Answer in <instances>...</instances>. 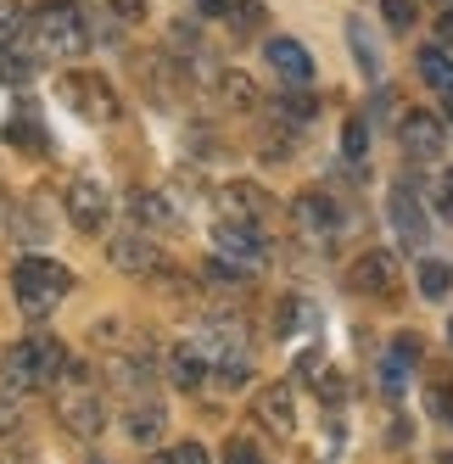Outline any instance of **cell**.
I'll return each mask as SVG.
<instances>
[{
    "label": "cell",
    "mask_w": 453,
    "mask_h": 464,
    "mask_svg": "<svg viewBox=\"0 0 453 464\" xmlns=\"http://www.w3.org/2000/svg\"><path fill=\"white\" fill-rule=\"evenodd\" d=\"M347 40H352V51H359V68H364V73L375 79V73H381V51H375V40H370V28H364L359 17L347 23Z\"/></svg>",
    "instance_id": "cell-20"
},
{
    "label": "cell",
    "mask_w": 453,
    "mask_h": 464,
    "mask_svg": "<svg viewBox=\"0 0 453 464\" xmlns=\"http://www.w3.org/2000/svg\"><path fill=\"white\" fill-rule=\"evenodd\" d=\"M112 17H123V23H140V17H146V0H112Z\"/></svg>",
    "instance_id": "cell-32"
},
{
    "label": "cell",
    "mask_w": 453,
    "mask_h": 464,
    "mask_svg": "<svg viewBox=\"0 0 453 464\" xmlns=\"http://www.w3.org/2000/svg\"><path fill=\"white\" fill-rule=\"evenodd\" d=\"M257 420H264L275 437H291V430H297V397H291L285 381H275V386L257 392Z\"/></svg>",
    "instance_id": "cell-14"
},
{
    "label": "cell",
    "mask_w": 453,
    "mask_h": 464,
    "mask_svg": "<svg viewBox=\"0 0 453 464\" xmlns=\"http://www.w3.org/2000/svg\"><path fill=\"white\" fill-rule=\"evenodd\" d=\"M280 118L308 123V118H313V95H285V102H280Z\"/></svg>",
    "instance_id": "cell-28"
},
{
    "label": "cell",
    "mask_w": 453,
    "mask_h": 464,
    "mask_svg": "<svg viewBox=\"0 0 453 464\" xmlns=\"http://www.w3.org/2000/svg\"><path fill=\"white\" fill-rule=\"evenodd\" d=\"M17 425H23V414L6 403V397H0V437H6V430H17Z\"/></svg>",
    "instance_id": "cell-35"
},
{
    "label": "cell",
    "mask_w": 453,
    "mask_h": 464,
    "mask_svg": "<svg viewBox=\"0 0 453 464\" xmlns=\"http://www.w3.org/2000/svg\"><path fill=\"white\" fill-rule=\"evenodd\" d=\"M269 68L285 79V84H308L313 79V56H308V45H297V40H269Z\"/></svg>",
    "instance_id": "cell-17"
},
{
    "label": "cell",
    "mask_w": 453,
    "mask_h": 464,
    "mask_svg": "<svg viewBox=\"0 0 453 464\" xmlns=\"http://www.w3.org/2000/svg\"><path fill=\"white\" fill-rule=\"evenodd\" d=\"M342 151H347V157H364V118H352V123H347Z\"/></svg>",
    "instance_id": "cell-30"
},
{
    "label": "cell",
    "mask_w": 453,
    "mask_h": 464,
    "mask_svg": "<svg viewBox=\"0 0 453 464\" xmlns=\"http://www.w3.org/2000/svg\"><path fill=\"white\" fill-rule=\"evenodd\" d=\"M62 213H68V224L84 229V236H101L107 229V190L95 179H68V190H62Z\"/></svg>",
    "instance_id": "cell-7"
},
{
    "label": "cell",
    "mask_w": 453,
    "mask_h": 464,
    "mask_svg": "<svg viewBox=\"0 0 453 464\" xmlns=\"http://www.w3.org/2000/svg\"><path fill=\"white\" fill-rule=\"evenodd\" d=\"M12 291H17V308L28 319H45L62 296L73 291V269H68V263H51V257H17Z\"/></svg>",
    "instance_id": "cell-4"
},
{
    "label": "cell",
    "mask_w": 453,
    "mask_h": 464,
    "mask_svg": "<svg viewBox=\"0 0 453 464\" xmlns=\"http://www.w3.org/2000/svg\"><path fill=\"white\" fill-rule=\"evenodd\" d=\"M437 45H448V51H453V6L437 17Z\"/></svg>",
    "instance_id": "cell-36"
},
{
    "label": "cell",
    "mask_w": 453,
    "mask_h": 464,
    "mask_svg": "<svg viewBox=\"0 0 453 464\" xmlns=\"http://www.w3.org/2000/svg\"><path fill=\"white\" fill-rule=\"evenodd\" d=\"M56 420L73 430V437H101L107 430V386L90 363L68 358V370L56 375Z\"/></svg>",
    "instance_id": "cell-1"
},
{
    "label": "cell",
    "mask_w": 453,
    "mask_h": 464,
    "mask_svg": "<svg viewBox=\"0 0 453 464\" xmlns=\"http://www.w3.org/2000/svg\"><path fill=\"white\" fill-rule=\"evenodd\" d=\"M207 375H213V363H207V353H202L197 342H179V347L169 353V381H174L179 392H202Z\"/></svg>",
    "instance_id": "cell-15"
},
{
    "label": "cell",
    "mask_w": 453,
    "mask_h": 464,
    "mask_svg": "<svg viewBox=\"0 0 453 464\" xmlns=\"http://www.w3.org/2000/svg\"><path fill=\"white\" fill-rule=\"evenodd\" d=\"M448 291H453V269L437 263V257H426V263H419V296H431V303H437V296H448Z\"/></svg>",
    "instance_id": "cell-19"
},
{
    "label": "cell",
    "mask_w": 453,
    "mask_h": 464,
    "mask_svg": "<svg viewBox=\"0 0 453 464\" xmlns=\"http://www.w3.org/2000/svg\"><path fill=\"white\" fill-rule=\"evenodd\" d=\"M218 90H224V102H230V107H252L257 102V90H252L246 73H218Z\"/></svg>",
    "instance_id": "cell-22"
},
{
    "label": "cell",
    "mask_w": 453,
    "mask_h": 464,
    "mask_svg": "<svg viewBox=\"0 0 453 464\" xmlns=\"http://www.w3.org/2000/svg\"><path fill=\"white\" fill-rule=\"evenodd\" d=\"M213 246H218V257L241 263L246 275L269 263V241H264V229H257V224H241V218H218V224H213Z\"/></svg>",
    "instance_id": "cell-5"
},
{
    "label": "cell",
    "mask_w": 453,
    "mask_h": 464,
    "mask_svg": "<svg viewBox=\"0 0 453 464\" xmlns=\"http://www.w3.org/2000/svg\"><path fill=\"white\" fill-rule=\"evenodd\" d=\"M129 213H135V224L146 229V236H169V229H179V213L163 190H135L129 196Z\"/></svg>",
    "instance_id": "cell-13"
},
{
    "label": "cell",
    "mask_w": 453,
    "mask_h": 464,
    "mask_svg": "<svg viewBox=\"0 0 453 464\" xmlns=\"http://www.w3.org/2000/svg\"><path fill=\"white\" fill-rule=\"evenodd\" d=\"M398 140H403V151H409V157H419V162H437V157H442V123H437L431 112H403V123H398Z\"/></svg>",
    "instance_id": "cell-12"
},
{
    "label": "cell",
    "mask_w": 453,
    "mask_h": 464,
    "mask_svg": "<svg viewBox=\"0 0 453 464\" xmlns=\"http://www.w3.org/2000/svg\"><path fill=\"white\" fill-rule=\"evenodd\" d=\"M62 102H68L84 123H112V112H118L107 79H95V73H73V79H62Z\"/></svg>",
    "instance_id": "cell-8"
},
{
    "label": "cell",
    "mask_w": 453,
    "mask_h": 464,
    "mask_svg": "<svg viewBox=\"0 0 453 464\" xmlns=\"http://www.w3.org/2000/svg\"><path fill=\"white\" fill-rule=\"evenodd\" d=\"M392 358H398V363H414V358H419V336H398V342H392Z\"/></svg>",
    "instance_id": "cell-33"
},
{
    "label": "cell",
    "mask_w": 453,
    "mask_h": 464,
    "mask_svg": "<svg viewBox=\"0 0 453 464\" xmlns=\"http://www.w3.org/2000/svg\"><path fill=\"white\" fill-rule=\"evenodd\" d=\"M197 12H202V17H230L236 0H197Z\"/></svg>",
    "instance_id": "cell-34"
},
{
    "label": "cell",
    "mask_w": 453,
    "mask_h": 464,
    "mask_svg": "<svg viewBox=\"0 0 453 464\" xmlns=\"http://www.w3.org/2000/svg\"><path fill=\"white\" fill-rule=\"evenodd\" d=\"M0 79H6V84H23V79H28V62H17V56L0 51Z\"/></svg>",
    "instance_id": "cell-31"
},
{
    "label": "cell",
    "mask_w": 453,
    "mask_h": 464,
    "mask_svg": "<svg viewBox=\"0 0 453 464\" xmlns=\"http://www.w3.org/2000/svg\"><path fill=\"white\" fill-rule=\"evenodd\" d=\"M62 370H68V347L56 336H45V330H34V336H23L17 347H6V358H0V386L23 397V392L56 386Z\"/></svg>",
    "instance_id": "cell-2"
},
{
    "label": "cell",
    "mask_w": 453,
    "mask_h": 464,
    "mask_svg": "<svg viewBox=\"0 0 453 464\" xmlns=\"http://www.w3.org/2000/svg\"><path fill=\"white\" fill-rule=\"evenodd\" d=\"M6 140H12L17 151H28V157H40V151H45V135H40V123H28V118H23V123H17V118L6 123Z\"/></svg>",
    "instance_id": "cell-21"
},
{
    "label": "cell",
    "mask_w": 453,
    "mask_h": 464,
    "mask_svg": "<svg viewBox=\"0 0 453 464\" xmlns=\"http://www.w3.org/2000/svg\"><path fill=\"white\" fill-rule=\"evenodd\" d=\"M17 236H28V241H45V236H51V213H45L40 202H28V208H23V229H17Z\"/></svg>",
    "instance_id": "cell-24"
},
{
    "label": "cell",
    "mask_w": 453,
    "mask_h": 464,
    "mask_svg": "<svg viewBox=\"0 0 453 464\" xmlns=\"http://www.w3.org/2000/svg\"><path fill=\"white\" fill-rule=\"evenodd\" d=\"M107 257H112V269L118 275H163V252L151 246L146 229H118V236L107 241Z\"/></svg>",
    "instance_id": "cell-6"
},
{
    "label": "cell",
    "mask_w": 453,
    "mask_h": 464,
    "mask_svg": "<svg viewBox=\"0 0 453 464\" xmlns=\"http://www.w3.org/2000/svg\"><path fill=\"white\" fill-rule=\"evenodd\" d=\"M291 218H297V229L303 236H313V241H336L342 236V213H336V202L331 196H297V202H291Z\"/></svg>",
    "instance_id": "cell-10"
},
{
    "label": "cell",
    "mask_w": 453,
    "mask_h": 464,
    "mask_svg": "<svg viewBox=\"0 0 453 464\" xmlns=\"http://www.w3.org/2000/svg\"><path fill=\"white\" fill-rule=\"evenodd\" d=\"M431 409H437V420L442 425H453V386L442 381V386H431Z\"/></svg>",
    "instance_id": "cell-29"
},
{
    "label": "cell",
    "mask_w": 453,
    "mask_h": 464,
    "mask_svg": "<svg viewBox=\"0 0 453 464\" xmlns=\"http://www.w3.org/2000/svg\"><path fill=\"white\" fill-rule=\"evenodd\" d=\"M28 40H34L40 56H84L90 51V28H84V12L73 0H45L28 17Z\"/></svg>",
    "instance_id": "cell-3"
},
{
    "label": "cell",
    "mask_w": 453,
    "mask_h": 464,
    "mask_svg": "<svg viewBox=\"0 0 453 464\" xmlns=\"http://www.w3.org/2000/svg\"><path fill=\"white\" fill-rule=\"evenodd\" d=\"M163 425H169V414H163V403L157 397H129V409H123V430H129V442H157L163 437Z\"/></svg>",
    "instance_id": "cell-16"
},
{
    "label": "cell",
    "mask_w": 453,
    "mask_h": 464,
    "mask_svg": "<svg viewBox=\"0 0 453 464\" xmlns=\"http://www.w3.org/2000/svg\"><path fill=\"white\" fill-rule=\"evenodd\" d=\"M157 464H207V448H197V442H179V448H169Z\"/></svg>",
    "instance_id": "cell-27"
},
{
    "label": "cell",
    "mask_w": 453,
    "mask_h": 464,
    "mask_svg": "<svg viewBox=\"0 0 453 464\" xmlns=\"http://www.w3.org/2000/svg\"><path fill=\"white\" fill-rule=\"evenodd\" d=\"M442 464H453V453H448V459H442Z\"/></svg>",
    "instance_id": "cell-39"
},
{
    "label": "cell",
    "mask_w": 453,
    "mask_h": 464,
    "mask_svg": "<svg viewBox=\"0 0 453 464\" xmlns=\"http://www.w3.org/2000/svg\"><path fill=\"white\" fill-rule=\"evenodd\" d=\"M381 17H386L392 34H409L414 28V0H381Z\"/></svg>",
    "instance_id": "cell-23"
},
{
    "label": "cell",
    "mask_w": 453,
    "mask_h": 464,
    "mask_svg": "<svg viewBox=\"0 0 453 464\" xmlns=\"http://www.w3.org/2000/svg\"><path fill=\"white\" fill-rule=\"evenodd\" d=\"M347 285L364 291V296H392L398 291V263H392V252H364L347 269Z\"/></svg>",
    "instance_id": "cell-11"
},
{
    "label": "cell",
    "mask_w": 453,
    "mask_h": 464,
    "mask_svg": "<svg viewBox=\"0 0 453 464\" xmlns=\"http://www.w3.org/2000/svg\"><path fill=\"white\" fill-rule=\"evenodd\" d=\"M403 381H409V363H398L392 353H386V363H381V386H386V397H398Z\"/></svg>",
    "instance_id": "cell-25"
},
{
    "label": "cell",
    "mask_w": 453,
    "mask_h": 464,
    "mask_svg": "<svg viewBox=\"0 0 453 464\" xmlns=\"http://www.w3.org/2000/svg\"><path fill=\"white\" fill-rule=\"evenodd\" d=\"M448 342H453V319H448Z\"/></svg>",
    "instance_id": "cell-38"
},
{
    "label": "cell",
    "mask_w": 453,
    "mask_h": 464,
    "mask_svg": "<svg viewBox=\"0 0 453 464\" xmlns=\"http://www.w3.org/2000/svg\"><path fill=\"white\" fill-rule=\"evenodd\" d=\"M224 464H264V453H257L246 437H230V448H224Z\"/></svg>",
    "instance_id": "cell-26"
},
{
    "label": "cell",
    "mask_w": 453,
    "mask_h": 464,
    "mask_svg": "<svg viewBox=\"0 0 453 464\" xmlns=\"http://www.w3.org/2000/svg\"><path fill=\"white\" fill-rule=\"evenodd\" d=\"M419 79H426L431 90H442V95H453V51L448 45H426L419 51Z\"/></svg>",
    "instance_id": "cell-18"
},
{
    "label": "cell",
    "mask_w": 453,
    "mask_h": 464,
    "mask_svg": "<svg viewBox=\"0 0 453 464\" xmlns=\"http://www.w3.org/2000/svg\"><path fill=\"white\" fill-rule=\"evenodd\" d=\"M448 123H453V95H448Z\"/></svg>",
    "instance_id": "cell-37"
},
{
    "label": "cell",
    "mask_w": 453,
    "mask_h": 464,
    "mask_svg": "<svg viewBox=\"0 0 453 464\" xmlns=\"http://www.w3.org/2000/svg\"><path fill=\"white\" fill-rule=\"evenodd\" d=\"M0 213H6V202H0Z\"/></svg>",
    "instance_id": "cell-40"
},
{
    "label": "cell",
    "mask_w": 453,
    "mask_h": 464,
    "mask_svg": "<svg viewBox=\"0 0 453 464\" xmlns=\"http://www.w3.org/2000/svg\"><path fill=\"white\" fill-rule=\"evenodd\" d=\"M386 218H392V229H398L403 246H426L431 241V213L419 208L414 185H392V196H386Z\"/></svg>",
    "instance_id": "cell-9"
}]
</instances>
